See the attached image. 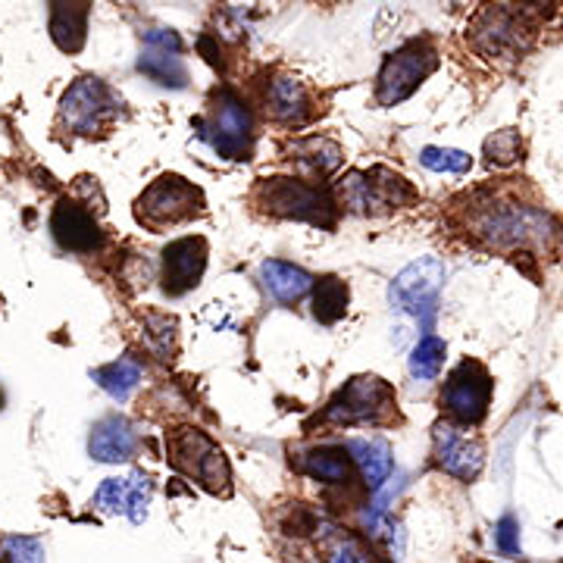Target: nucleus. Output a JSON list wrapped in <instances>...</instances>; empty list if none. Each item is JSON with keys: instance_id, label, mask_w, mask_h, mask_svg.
<instances>
[{"instance_id": "1a4fd4ad", "label": "nucleus", "mask_w": 563, "mask_h": 563, "mask_svg": "<svg viewBox=\"0 0 563 563\" xmlns=\"http://www.w3.org/2000/svg\"><path fill=\"white\" fill-rule=\"evenodd\" d=\"M444 282V263L439 257H420L413 261L407 269H401L391 288H388V298L391 303L422 320V325L429 329L432 317H435V303H439V288Z\"/></svg>"}, {"instance_id": "a878e982", "label": "nucleus", "mask_w": 563, "mask_h": 563, "mask_svg": "<svg viewBox=\"0 0 563 563\" xmlns=\"http://www.w3.org/2000/svg\"><path fill=\"white\" fill-rule=\"evenodd\" d=\"M347 313V285L335 276H325L317 282L313 291V317L325 325L339 322Z\"/></svg>"}, {"instance_id": "6e6552de", "label": "nucleus", "mask_w": 563, "mask_h": 563, "mask_svg": "<svg viewBox=\"0 0 563 563\" xmlns=\"http://www.w3.org/2000/svg\"><path fill=\"white\" fill-rule=\"evenodd\" d=\"M195 129L203 141L213 144L222 161H247L251 141H254V122L251 113L232 91H220L210 107V120H195Z\"/></svg>"}, {"instance_id": "aec40b11", "label": "nucleus", "mask_w": 563, "mask_h": 563, "mask_svg": "<svg viewBox=\"0 0 563 563\" xmlns=\"http://www.w3.org/2000/svg\"><path fill=\"white\" fill-rule=\"evenodd\" d=\"M261 279L263 288L279 303L301 301L303 295L313 288V276L307 269H301V266H295V263L266 261L261 266Z\"/></svg>"}, {"instance_id": "dca6fc26", "label": "nucleus", "mask_w": 563, "mask_h": 563, "mask_svg": "<svg viewBox=\"0 0 563 563\" xmlns=\"http://www.w3.org/2000/svg\"><path fill=\"white\" fill-rule=\"evenodd\" d=\"M154 495V483L144 473H132L125 479H107L95 495V510L101 514H125L132 523H144L147 504Z\"/></svg>"}, {"instance_id": "f03ea898", "label": "nucleus", "mask_w": 563, "mask_h": 563, "mask_svg": "<svg viewBox=\"0 0 563 563\" xmlns=\"http://www.w3.org/2000/svg\"><path fill=\"white\" fill-rule=\"evenodd\" d=\"M391 420H398V401L379 376H354L322 410L329 426H385Z\"/></svg>"}, {"instance_id": "2f4dec72", "label": "nucleus", "mask_w": 563, "mask_h": 563, "mask_svg": "<svg viewBox=\"0 0 563 563\" xmlns=\"http://www.w3.org/2000/svg\"><path fill=\"white\" fill-rule=\"evenodd\" d=\"M325 554H329V561H369V554L363 551L361 544L354 542V539H347V536H342V532L335 536V542L325 548Z\"/></svg>"}, {"instance_id": "7ed1b4c3", "label": "nucleus", "mask_w": 563, "mask_h": 563, "mask_svg": "<svg viewBox=\"0 0 563 563\" xmlns=\"http://www.w3.org/2000/svg\"><path fill=\"white\" fill-rule=\"evenodd\" d=\"M169 463L188 476L191 483L203 485L210 495H232V470L217 444L198 429H179L169 435Z\"/></svg>"}, {"instance_id": "4468645a", "label": "nucleus", "mask_w": 563, "mask_h": 563, "mask_svg": "<svg viewBox=\"0 0 563 563\" xmlns=\"http://www.w3.org/2000/svg\"><path fill=\"white\" fill-rule=\"evenodd\" d=\"M207 269V242L188 235L163 251V288L166 295H185L201 282Z\"/></svg>"}, {"instance_id": "5701e85b", "label": "nucleus", "mask_w": 563, "mask_h": 563, "mask_svg": "<svg viewBox=\"0 0 563 563\" xmlns=\"http://www.w3.org/2000/svg\"><path fill=\"white\" fill-rule=\"evenodd\" d=\"M301 470L310 479H320L329 485H344L351 479V461L344 448H313L301 461Z\"/></svg>"}, {"instance_id": "72a5a7b5", "label": "nucleus", "mask_w": 563, "mask_h": 563, "mask_svg": "<svg viewBox=\"0 0 563 563\" xmlns=\"http://www.w3.org/2000/svg\"><path fill=\"white\" fill-rule=\"evenodd\" d=\"M144 44L147 47H161V51H179L181 54V38L173 32V29H147L144 35Z\"/></svg>"}, {"instance_id": "bb28decb", "label": "nucleus", "mask_w": 563, "mask_h": 563, "mask_svg": "<svg viewBox=\"0 0 563 563\" xmlns=\"http://www.w3.org/2000/svg\"><path fill=\"white\" fill-rule=\"evenodd\" d=\"M176 332H179V322L176 317H166V313H147L144 317V347L154 351L161 361H173L176 354Z\"/></svg>"}, {"instance_id": "39448f33", "label": "nucleus", "mask_w": 563, "mask_h": 563, "mask_svg": "<svg viewBox=\"0 0 563 563\" xmlns=\"http://www.w3.org/2000/svg\"><path fill=\"white\" fill-rule=\"evenodd\" d=\"M339 195L344 207L361 217H385L398 207L417 201V191L410 188V181L401 179L398 173H388L383 166L366 169V173H347L339 181Z\"/></svg>"}, {"instance_id": "4be33fe9", "label": "nucleus", "mask_w": 563, "mask_h": 563, "mask_svg": "<svg viewBox=\"0 0 563 563\" xmlns=\"http://www.w3.org/2000/svg\"><path fill=\"white\" fill-rule=\"evenodd\" d=\"M139 69L147 79L163 85V88H185L188 85V69L181 63L179 51H161V47H147L144 44Z\"/></svg>"}, {"instance_id": "f704fd0d", "label": "nucleus", "mask_w": 563, "mask_h": 563, "mask_svg": "<svg viewBox=\"0 0 563 563\" xmlns=\"http://www.w3.org/2000/svg\"><path fill=\"white\" fill-rule=\"evenodd\" d=\"M523 3H544V0H523Z\"/></svg>"}, {"instance_id": "2eb2a0df", "label": "nucleus", "mask_w": 563, "mask_h": 563, "mask_svg": "<svg viewBox=\"0 0 563 563\" xmlns=\"http://www.w3.org/2000/svg\"><path fill=\"white\" fill-rule=\"evenodd\" d=\"M51 232H54V239H57L63 251H73V254H91L103 244L101 225L95 222V217L79 201H69V198H63L54 207Z\"/></svg>"}, {"instance_id": "6ab92c4d", "label": "nucleus", "mask_w": 563, "mask_h": 563, "mask_svg": "<svg viewBox=\"0 0 563 563\" xmlns=\"http://www.w3.org/2000/svg\"><path fill=\"white\" fill-rule=\"evenodd\" d=\"M91 0H51V38L60 51L76 54L85 44Z\"/></svg>"}, {"instance_id": "ddd939ff", "label": "nucleus", "mask_w": 563, "mask_h": 563, "mask_svg": "<svg viewBox=\"0 0 563 563\" xmlns=\"http://www.w3.org/2000/svg\"><path fill=\"white\" fill-rule=\"evenodd\" d=\"M432 457H435V466L461 479V483H473L485 466V448L479 439H470V435H461L454 426H444L439 422L435 432H432Z\"/></svg>"}, {"instance_id": "f8f14e48", "label": "nucleus", "mask_w": 563, "mask_h": 563, "mask_svg": "<svg viewBox=\"0 0 563 563\" xmlns=\"http://www.w3.org/2000/svg\"><path fill=\"white\" fill-rule=\"evenodd\" d=\"M479 235H485L492 244H526L548 239L551 222L539 210L529 207H501V210H485L476 222Z\"/></svg>"}, {"instance_id": "f3484780", "label": "nucleus", "mask_w": 563, "mask_h": 563, "mask_svg": "<svg viewBox=\"0 0 563 563\" xmlns=\"http://www.w3.org/2000/svg\"><path fill=\"white\" fill-rule=\"evenodd\" d=\"M266 110L269 117L282 125H307L313 120V98L307 91V85L301 79H291V76H276L269 81V91H266Z\"/></svg>"}, {"instance_id": "0eeeda50", "label": "nucleus", "mask_w": 563, "mask_h": 563, "mask_svg": "<svg viewBox=\"0 0 563 563\" xmlns=\"http://www.w3.org/2000/svg\"><path fill=\"white\" fill-rule=\"evenodd\" d=\"M439 66V54L429 41H407L395 54H388L383 63V73L376 81V101L379 107H395L407 101L426 76H432Z\"/></svg>"}, {"instance_id": "c9c22d12", "label": "nucleus", "mask_w": 563, "mask_h": 563, "mask_svg": "<svg viewBox=\"0 0 563 563\" xmlns=\"http://www.w3.org/2000/svg\"><path fill=\"white\" fill-rule=\"evenodd\" d=\"M0 407H3V395H0Z\"/></svg>"}, {"instance_id": "b1692460", "label": "nucleus", "mask_w": 563, "mask_h": 563, "mask_svg": "<svg viewBox=\"0 0 563 563\" xmlns=\"http://www.w3.org/2000/svg\"><path fill=\"white\" fill-rule=\"evenodd\" d=\"M91 379L101 385L113 401H129V395H132L141 383V363L135 361V357H120V361L107 363L101 369H95Z\"/></svg>"}, {"instance_id": "9d476101", "label": "nucleus", "mask_w": 563, "mask_h": 563, "mask_svg": "<svg viewBox=\"0 0 563 563\" xmlns=\"http://www.w3.org/2000/svg\"><path fill=\"white\" fill-rule=\"evenodd\" d=\"M492 401V376L479 361H463L444 383V413L461 426H479Z\"/></svg>"}, {"instance_id": "423d86ee", "label": "nucleus", "mask_w": 563, "mask_h": 563, "mask_svg": "<svg viewBox=\"0 0 563 563\" xmlns=\"http://www.w3.org/2000/svg\"><path fill=\"white\" fill-rule=\"evenodd\" d=\"M117 117H120L117 95L95 76H85L63 95L60 125L76 135H85V139L103 135Z\"/></svg>"}, {"instance_id": "393cba45", "label": "nucleus", "mask_w": 563, "mask_h": 563, "mask_svg": "<svg viewBox=\"0 0 563 563\" xmlns=\"http://www.w3.org/2000/svg\"><path fill=\"white\" fill-rule=\"evenodd\" d=\"M347 451L354 454V461L361 463L363 479L369 488H379L391 473V451L385 442H351Z\"/></svg>"}, {"instance_id": "c756f323", "label": "nucleus", "mask_w": 563, "mask_h": 563, "mask_svg": "<svg viewBox=\"0 0 563 563\" xmlns=\"http://www.w3.org/2000/svg\"><path fill=\"white\" fill-rule=\"evenodd\" d=\"M520 151H523V144H520V132L517 129H501V132H495L492 139L485 141V157L492 163H498V166H507V163L517 161Z\"/></svg>"}, {"instance_id": "cd10ccee", "label": "nucleus", "mask_w": 563, "mask_h": 563, "mask_svg": "<svg viewBox=\"0 0 563 563\" xmlns=\"http://www.w3.org/2000/svg\"><path fill=\"white\" fill-rule=\"evenodd\" d=\"M444 342L442 339H435V335H422L420 344L413 347V354H410V376L413 379H422V383H429V379H435L439 373H442L444 366Z\"/></svg>"}, {"instance_id": "20e7f679", "label": "nucleus", "mask_w": 563, "mask_h": 563, "mask_svg": "<svg viewBox=\"0 0 563 563\" xmlns=\"http://www.w3.org/2000/svg\"><path fill=\"white\" fill-rule=\"evenodd\" d=\"M201 213L203 191L176 173H166L157 181H151L135 203V220L151 232H163L166 225H179Z\"/></svg>"}, {"instance_id": "a211bd4d", "label": "nucleus", "mask_w": 563, "mask_h": 563, "mask_svg": "<svg viewBox=\"0 0 563 563\" xmlns=\"http://www.w3.org/2000/svg\"><path fill=\"white\" fill-rule=\"evenodd\" d=\"M139 448V439L132 432L129 420L122 417H107V420L95 422L91 439H88V454L101 463H122L129 461Z\"/></svg>"}, {"instance_id": "9b49d317", "label": "nucleus", "mask_w": 563, "mask_h": 563, "mask_svg": "<svg viewBox=\"0 0 563 563\" xmlns=\"http://www.w3.org/2000/svg\"><path fill=\"white\" fill-rule=\"evenodd\" d=\"M470 38L485 57H514L529 41V25L507 7H485L470 25Z\"/></svg>"}, {"instance_id": "c85d7f7f", "label": "nucleus", "mask_w": 563, "mask_h": 563, "mask_svg": "<svg viewBox=\"0 0 563 563\" xmlns=\"http://www.w3.org/2000/svg\"><path fill=\"white\" fill-rule=\"evenodd\" d=\"M420 161L432 173H470L473 169V157L463 151H454V147H422Z\"/></svg>"}, {"instance_id": "f257e3e1", "label": "nucleus", "mask_w": 563, "mask_h": 563, "mask_svg": "<svg viewBox=\"0 0 563 563\" xmlns=\"http://www.w3.org/2000/svg\"><path fill=\"white\" fill-rule=\"evenodd\" d=\"M254 207L276 217V220H301L313 222L320 229H332L339 220V203L332 201V195L301 179H288V176H273V179H261L251 191Z\"/></svg>"}, {"instance_id": "473e14b6", "label": "nucleus", "mask_w": 563, "mask_h": 563, "mask_svg": "<svg viewBox=\"0 0 563 563\" xmlns=\"http://www.w3.org/2000/svg\"><path fill=\"white\" fill-rule=\"evenodd\" d=\"M495 542H498L501 554H507V558H517L520 554V526H517L514 517H504L501 523H498Z\"/></svg>"}, {"instance_id": "412c9836", "label": "nucleus", "mask_w": 563, "mask_h": 563, "mask_svg": "<svg viewBox=\"0 0 563 563\" xmlns=\"http://www.w3.org/2000/svg\"><path fill=\"white\" fill-rule=\"evenodd\" d=\"M288 154H291V161L298 163L303 173H310V176H329V173H335L344 161L342 147H339L335 141L320 139V135L295 141Z\"/></svg>"}, {"instance_id": "7c9ffc66", "label": "nucleus", "mask_w": 563, "mask_h": 563, "mask_svg": "<svg viewBox=\"0 0 563 563\" xmlns=\"http://www.w3.org/2000/svg\"><path fill=\"white\" fill-rule=\"evenodd\" d=\"M0 561H20L38 563L44 561V544L38 539H25V536H10L0 544Z\"/></svg>"}]
</instances>
